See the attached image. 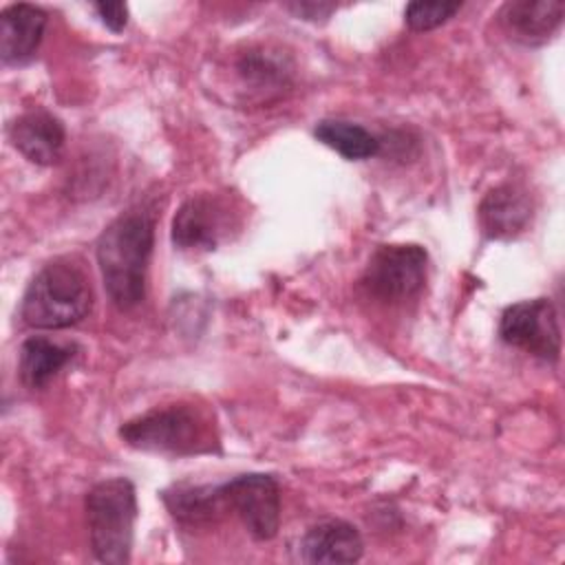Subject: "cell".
Returning <instances> with one entry per match:
<instances>
[{
	"mask_svg": "<svg viewBox=\"0 0 565 565\" xmlns=\"http://www.w3.org/2000/svg\"><path fill=\"white\" fill-rule=\"evenodd\" d=\"M46 13L26 2L9 4L0 15V57L4 64H22L38 51L44 29Z\"/></svg>",
	"mask_w": 565,
	"mask_h": 565,
	"instance_id": "obj_13",
	"label": "cell"
},
{
	"mask_svg": "<svg viewBox=\"0 0 565 565\" xmlns=\"http://www.w3.org/2000/svg\"><path fill=\"white\" fill-rule=\"evenodd\" d=\"M154 247V214L132 207L110 221L97 238L95 256L104 289L119 311L146 298V276Z\"/></svg>",
	"mask_w": 565,
	"mask_h": 565,
	"instance_id": "obj_1",
	"label": "cell"
},
{
	"mask_svg": "<svg viewBox=\"0 0 565 565\" xmlns=\"http://www.w3.org/2000/svg\"><path fill=\"white\" fill-rule=\"evenodd\" d=\"M161 499L168 512L183 525L210 523L225 510L218 486L174 483L161 492Z\"/></svg>",
	"mask_w": 565,
	"mask_h": 565,
	"instance_id": "obj_16",
	"label": "cell"
},
{
	"mask_svg": "<svg viewBox=\"0 0 565 565\" xmlns=\"http://www.w3.org/2000/svg\"><path fill=\"white\" fill-rule=\"evenodd\" d=\"M565 4L561 0H512L499 11L505 35L523 46L545 44L561 26Z\"/></svg>",
	"mask_w": 565,
	"mask_h": 565,
	"instance_id": "obj_11",
	"label": "cell"
},
{
	"mask_svg": "<svg viewBox=\"0 0 565 565\" xmlns=\"http://www.w3.org/2000/svg\"><path fill=\"white\" fill-rule=\"evenodd\" d=\"M119 439L137 450L196 455L212 450L210 424L188 404L152 408L119 426Z\"/></svg>",
	"mask_w": 565,
	"mask_h": 565,
	"instance_id": "obj_4",
	"label": "cell"
},
{
	"mask_svg": "<svg viewBox=\"0 0 565 565\" xmlns=\"http://www.w3.org/2000/svg\"><path fill=\"white\" fill-rule=\"evenodd\" d=\"M225 510H232L254 541H271L280 527V486L271 475L245 472L218 486Z\"/></svg>",
	"mask_w": 565,
	"mask_h": 565,
	"instance_id": "obj_6",
	"label": "cell"
},
{
	"mask_svg": "<svg viewBox=\"0 0 565 565\" xmlns=\"http://www.w3.org/2000/svg\"><path fill=\"white\" fill-rule=\"evenodd\" d=\"M499 338L543 362L561 358V324L554 305L547 298L521 300L503 309L499 318Z\"/></svg>",
	"mask_w": 565,
	"mask_h": 565,
	"instance_id": "obj_7",
	"label": "cell"
},
{
	"mask_svg": "<svg viewBox=\"0 0 565 565\" xmlns=\"http://www.w3.org/2000/svg\"><path fill=\"white\" fill-rule=\"evenodd\" d=\"M75 355L73 344H60L44 335H31L18 353V373L26 388H44Z\"/></svg>",
	"mask_w": 565,
	"mask_h": 565,
	"instance_id": "obj_15",
	"label": "cell"
},
{
	"mask_svg": "<svg viewBox=\"0 0 565 565\" xmlns=\"http://www.w3.org/2000/svg\"><path fill=\"white\" fill-rule=\"evenodd\" d=\"M84 510L93 556L106 565L128 563L137 521V492L132 481L126 477L97 481L86 492Z\"/></svg>",
	"mask_w": 565,
	"mask_h": 565,
	"instance_id": "obj_3",
	"label": "cell"
},
{
	"mask_svg": "<svg viewBox=\"0 0 565 565\" xmlns=\"http://www.w3.org/2000/svg\"><path fill=\"white\" fill-rule=\"evenodd\" d=\"M93 9L97 11L102 24L113 33H121L128 24V4L126 2H95Z\"/></svg>",
	"mask_w": 565,
	"mask_h": 565,
	"instance_id": "obj_19",
	"label": "cell"
},
{
	"mask_svg": "<svg viewBox=\"0 0 565 565\" xmlns=\"http://www.w3.org/2000/svg\"><path fill=\"white\" fill-rule=\"evenodd\" d=\"M294 15L302 18V20H320V18H329L331 11H335V4L331 2H313V0H300V2H289L285 4Z\"/></svg>",
	"mask_w": 565,
	"mask_h": 565,
	"instance_id": "obj_20",
	"label": "cell"
},
{
	"mask_svg": "<svg viewBox=\"0 0 565 565\" xmlns=\"http://www.w3.org/2000/svg\"><path fill=\"white\" fill-rule=\"evenodd\" d=\"M313 137L335 150L338 154H342L349 161H362V159H371L380 152L382 141L366 130L360 124L353 121H344V119H322L316 124L313 128Z\"/></svg>",
	"mask_w": 565,
	"mask_h": 565,
	"instance_id": "obj_17",
	"label": "cell"
},
{
	"mask_svg": "<svg viewBox=\"0 0 565 565\" xmlns=\"http://www.w3.org/2000/svg\"><path fill=\"white\" fill-rule=\"evenodd\" d=\"M294 75L291 57L269 46H249L234 60V77L241 90L258 102L282 95Z\"/></svg>",
	"mask_w": 565,
	"mask_h": 565,
	"instance_id": "obj_9",
	"label": "cell"
},
{
	"mask_svg": "<svg viewBox=\"0 0 565 565\" xmlns=\"http://www.w3.org/2000/svg\"><path fill=\"white\" fill-rule=\"evenodd\" d=\"M93 307L88 274L75 258L46 263L26 285L20 318L33 329H66L82 322Z\"/></svg>",
	"mask_w": 565,
	"mask_h": 565,
	"instance_id": "obj_2",
	"label": "cell"
},
{
	"mask_svg": "<svg viewBox=\"0 0 565 565\" xmlns=\"http://www.w3.org/2000/svg\"><path fill=\"white\" fill-rule=\"evenodd\" d=\"M230 230V210L223 199L194 194L185 199L172 218V243L179 249H216Z\"/></svg>",
	"mask_w": 565,
	"mask_h": 565,
	"instance_id": "obj_8",
	"label": "cell"
},
{
	"mask_svg": "<svg viewBox=\"0 0 565 565\" xmlns=\"http://www.w3.org/2000/svg\"><path fill=\"white\" fill-rule=\"evenodd\" d=\"M9 139L35 166H53L64 150V124L44 108H33L15 117L9 126Z\"/></svg>",
	"mask_w": 565,
	"mask_h": 565,
	"instance_id": "obj_12",
	"label": "cell"
},
{
	"mask_svg": "<svg viewBox=\"0 0 565 565\" xmlns=\"http://www.w3.org/2000/svg\"><path fill=\"white\" fill-rule=\"evenodd\" d=\"M461 2H408L404 9V22L411 31H430L446 24L457 11Z\"/></svg>",
	"mask_w": 565,
	"mask_h": 565,
	"instance_id": "obj_18",
	"label": "cell"
},
{
	"mask_svg": "<svg viewBox=\"0 0 565 565\" xmlns=\"http://www.w3.org/2000/svg\"><path fill=\"white\" fill-rule=\"evenodd\" d=\"M428 254L415 243L377 245L371 254L360 285L382 302H404L415 298L426 285Z\"/></svg>",
	"mask_w": 565,
	"mask_h": 565,
	"instance_id": "obj_5",
	"label": "cell"
},
{
	"mask_svg": "<svg viewBox=\"0 0 565 565\" xmlns=\"http://www.w3.org/2000/svg\"><path fill=\"white\" fill-rule=\"evenodd\" d=\"M300 552L307 563H355L362 558L364 543L353 523L327 519L305 532Z\"/></svg>",
	"mask_w": 565,
	"mask_h": 565,
	"instance_id": "obj_14",
	"label": "cell"
},
{
	"mask_svg": "<svg viewBox=\"0 0 565 565\" xmlns=\"http://www.w3.org/2000/svg\"><path fill=\"white\" fill-rule=\"evenodd\" d=\"M479 225L488 238L505 241L527 230L534 205L527 190L516 183L492 188L479 203Z\"/></svg>",
	"mask_w": 565,
	"mask_h": 565,
	"instance_id": "obj_10",
	"label": "cell"
}]
</instances>
